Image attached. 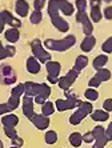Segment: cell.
<instances>
[{"label": "cell", "mask_w": 112, "mask_h": 148, "mask_svg": "<svg viewBox=\"0 0 112 148\" xmlns=\"http://www.w3.org/2000/svg\"><path fill=\"white\" fill-rule=\"evenodd\" d=\"M48 14L51 16L52 24L58 28L59 31H61V32L68 31V28H69L68 23L59 16V0H49V4H48Z\"/></svg>", "instance_id": "6da1fadb"}, {"label": "cell", "mask_w": 112, "mask_h": 148, "mask_svg": "<svg viewBox=\"0 0 112 148\" xmlns=\"http://www.w3.org/2000/svg\"><path fill=\"white\" fill-rule=\"evenodd\" d=\"M24 93L25 96H43L47 99L51 93V88L47 84H37V83H34V82H27L24 83Z\"/></svg>", "instance_id": "7a4b0ae2"}, {"label": "cell", "mask_w": 112, "mask_h": 148, "mask_svg": "<svg viewBox=\"0 0 112 148\" xmlns=\"http://www.w3.org/2000/svg\"><path fill=\"white\" fill-rule=\"evenodd\" d=\"M75 41H76V38L74 35H69L67 38H64L63 40H52V39H47L44 41V47H47L48 49H52V51H67L75 45Z\"/></svg>", "instance_id": "3957f363"}, {"label": "cell", "mask_w": 112, "mask_h": 148, "mask_svg": "<svg viewBox=\"0 0 112 148\" xmlns=\"http://www.w3.org/2000/svg\"><path fill=\"white\" fill-rule=\"evenodd\" d=\"M80 104H82V101L75 96V95L67 92V99H65V100H61V99L56 100L55 106H56V108H58L59 111H61V112H63V111L72 110V108H75V107H79Z\"/></svg>", "instance_id": "277c9868"}, {"label": "cell", "mask_w": 112, "mask_h": 148, "mask_svg": "<svg viewBox=\"0 0 112 148\" xmlns=\"http://www.w3.org/2000/svg\"><path fill=\"white\" fill-rule=\"evenodd\" d=\"M32 52H34V58H36L37 60L40 63H47L51 60V55H49V52H47L44 48H43V45H41L40 40H34L32 41Z\"/></svg>", "instance_id": "5b68a950"}, {"label": "cell", "mask_w": 112, "mask_h": 148, "mask_svg": "<svg viewBox=\"0 0 112 148\" xmlns=\"http://www.w3.org/2000/svg\"><path fill=\"white\" fill-rule=\"evenodd\" d=\"M45 68L48 71V82L51 84H55L58 83L59 80V73H60V69H61V66L59 64L58 62H47L45 64Z\"/></svg>", "instance_id": "8992f818"}, {"label": "cell", "mask_w": 112, "mask_h": 148, "mask_svg": "<svg viewBox=\"0 0 112 148\" xmlns=\"http://www.w3.org/2000/svg\"><path fill=\"white\" fill-rule=\"evenodd\" d=\"M92 134H93V138H95V145L92 148H104L105 144H107V141H108V139L105 136L104 128H103L102 125H96V127L93 128Z\"/></svg>", "instance_id": "52a82bcc"}, {"label": "cell", "mask_w": 112, "mask_h": 148, "mask_svg": "<svg viewBox=\"0 0 112 148\" xmlns=\"http://www.w3.org/2000/svg\"><path fill=\"white\" fill-rule=\"evenodd\" d=\"M0 80L4 83V84H14L16 82V76H15V72L11 66H4L0 67Z\"/></svg>", "instance_id": "ba28073f"}, {"label": "cell", "mask_w": 112, "mask_h": 148, "mask_svg": "<svg viewBox=\"0 0 112 148\" xmlns=\"http://www.w3.org/2000/svg\"><path fill=\"white\" fill-rule=\"evenodd\" d=\"M78 71L76 69L72 68L69 72L67 73L65 76H63V77H60V79L58 80V84L60 88H63V90H68L69 87H71V84H74V82L76 80V77H78Z\"/></svg>", "instance_id": "9c48e42d"}, {"label": "cell", "mask_w": 112, "mask_h": 148, "mask_svg": "<svg viewBox=\"0 0 112 148\" xmlns=\"http://www.w3.org/2000/svg\"><path fill=\"white\" fill-rule=\"evenodd\" d=\"M76 20L83 24V32H84L87 36L92 35L93 27H92V23L89 21L88 16H87V14H85V11H79L78 15H76Z\"/></svg>", "instance_id": "30bf717a"}, {"label": "cell", "mask_w": 112, "mask_h": 148, "mask_svg": "<svg viewBox=\"0 0 112 148\" xmlns=\"http://www.w3.org/2000/svg\"><path fill=\"white\" fill-rule=\"evenodd\" d=\"M31 121L36 125L37 130H45L49 125V117L44 115H35L31 117Z\"/></svg>", "instance_id": "8fae6325"}, {"label": "cell", "mask_w": 112, "mask_h": 148, "mask_svg": "<svg viewBox=\"0 0 112 148\" xmlns=\"http://www.w3.org/2000/svg\"><path fill=\"white\" fill-rule=\"evenodd\" d=\"M23 114L31 119L34 116V100L30 96H24L23 97Z\"/></svg>", "instance_id": "7c38bea8"}, {"label": "cell", "mask_w": 112, "mask_h": 148, "mask_svg": "<svg viewBox=\"0 0 112 148\" xmlns=\"http://www.w3.org/2000/svg\"><path fill=\"white\" fill-rule=\"evenodd\" d=\"M1 17H3L4 24L12 25V28H19L21 25V21L17 20V19H15V17L8 12V11H3V12H1Z\"/></svg>", "instance_id": "4fadbf2b"}, {"label": "cell", "mask_w": 112, "mask_h": 148, "mask_svg": "<svg viewBox=\"0 0 112 148\" xmlns=\"http://www.w3.org/2000/svg\"><path fill=\"white\" fill-rule=\"evenodd\" d=\"M40 62L37 60L36 58H28L27 59V69L30 73H37L39 71H40Z\"/></svg>", "instance_id": "5bb4252c"}, {"label": "cell", "mask_w": 112, "mask_h": 148, "mask_svg": "<svg viewBox=\"0 0 112 148\" xmlns=\"http://www.w3.org/2000/svg\"><path fill=\"white\" fill-rule=\"evenodd\" d=\"M16 12L19 16L24 17L28 15V11H30V4L25 1V0H17L16 1Z\"/></svg>", "instance_id": "9a60e30c"}, {"label": "cell", "mask_w": 112, "mask_h": 148, "mask_svg": "<svg viewBox=\"0 0 112 148\" xmlns=\"http://www.w3.org/2000/svg\"><path fill=\"white\" fill-rule=\"evenodd\" d=\"M95 44H96V39L93 38L92 35H89V36H87V38L82 41L80 48H82V51H84V52H89L93 47H95Z\"/></svg>", "instance_id": "2e32d148"}, {"label": "cell", "mask_w": 112, "mask_h": 148, "mask_svg": "<svg viewBox=\"0 0 112 148\" xmlns=\"http://www.w3.org/2000/svg\"><path fill=\"white\" fill-rule=\"evenodd\" d=\"M1 123L4 124V127H15L19 123V117L14 114H7L1 117Z\"/></svg>", "instance_id": "e0dca14e"}, {"label": "cell", "mask_w": 112, "mask_h": 148, "mask_svg": "<svg viewBox=\"0 0 112 148\" xmlns=\"http://www.w3.org/2000/svg\"><path fill=\"white\" fill-rule=\"evenodd\" d=\"M59 11H61L67 16H71L74 14V5L68 3L67 0H59Z\"/></svg>", "instance_id": "ac0fdd59"}, {"label": "cell", "mask_w": 112, "mask_h": 148, "mask_svg": "<svg viewBox=\"0 0 112 148\" xmlns=\"http://www.w3.org/2000/svg\"><path fill=\"white\" fill-rule=\"evenodd\" d=\"M4 35H5V39H7L10 43H16V41L19 40V38H20V32H19L17 28H10V29L5 31Z\"/></svg>", "instance_id": "d6986e66"}, {"label": "cell", "mask_w": 112, "mask_h": 148, "mask_svg": "<svg viewBox=\"0 0 112 148\" xmlns=\"http://www.w3.org/2000/svg\"><path fill=\"white\" fill-rule=\"evenodd\" d=\"M108 112L104 110H96V111H92V119L95 121H105L108 120Z\"/></svg>", "instance_id": "ffe728a7"}, {"label": "cell", "mask_w": 112, "mask_h": 148, "mask_svg": "<svg viewBox=\"0 0 112 148\" xmlns=\"http://www.w3.org/2000/svg\"><path fill=\"white\" fill-rule=\"evenodd\" d=\"M87 64H88V58L84 55H80L76 58V62H75V67L74 69H76V71H82V69H84L85 67H87Z\"/></svg>", "instance_id": "44dd1931"}, {"label": "cell", "mask_w": 112, "mask_h": 148, "mask_svg": "<svg viewBox=\"0 0 112 148\" xmlns=\"http://www.w3.org/2000/svg\"><path fill=\"white\" fill-rule=\"evenodd\" d=\"M108 62V56L107 55H99L93 59V68L96 69H102L104 68V66Z\"/></svg>", "instance_id": "7402d4cb"}, {"label": "cell", "mask_w": 112, "mask_h": 148, "mask_svg": "<svg viewBox=\"0 0 112 148\" xmlns=\"http://www.w3.org/2000/svg\"><path fill=\"white\" fill-rule=\"evenodd\" d=\"M85 116H87V115H85L84 112H83V111L79 108V110L76 111V112H75V114L72 115L71 117H69V123L74 124V125H78V124L80 123V121H82Z\"/></svg>", "instance_id": "603a6c76"}, {"label": "cell", "mask_w": 112, "mask_h": 148, "mask_svg": "<svg viewBox=\"0 0 112 148\" xmlns=\"http://www.w3.org/2000/svg\"><path fill=\"white\" fill-rule=\"evenodd\" d=\"M69 143H71L74 147H80L83 143V135L79 134V132H74V134L69 135Z\"/></svg>", "instance_id": "cb8c5ba5"}, {"label": "cell", "mask_w": 112, "mask_h": 148, "mask_svg": "<svg viewBox=\"0 0 112 148\" xmlns=\"http://www.w3.org/2000/svg\"><path fill=\"white\" fill-rule=\"evenodd\" d=\"M95 77H96V79H98L100 83L107 82V80L111 79V72H109L108 69H105V68L98 69V73L95 75Z\"/></svg>", "instance_id": "d4e9b609"}, {"label": "cell", "mask_w": 112, "mask_h": 148, "mask_svg": "<svg viewBox=\"0 0 112 148\" xmlns=\"http://www.w3.org/2000/svg\"><path fill=\"white\" fill-rule=\"evenodd\" d=\"M55 112V104L51 103V101H45L43 104V107H41V114L44 115V116H49Z\"/></svg>", "instance_id": "484cf974"}, {"label": "cell", "mask_w": 112, "mask_h": 148, "mask_svg": "<svg viewBox=\"0 0 112 148\" xmlns=\"http://www.w3.org/2000/svg\"><path fill=\"white\" fill-rule=\"evenodd\" d=\"M19 103H20V96L19 95H15V93H11L10 96V100H8V107H10V110H15V108H17V106H19Z\"/></svg>", "instance_id": "4316f807"}, {"label": "cell", "mask_w": 112, "mask_h": 148, "mask_svg": "<svg viewBox=\"0 0 112 148\" xmlns=\"http://www.w3.org/2000/svg\"><path fill=\"white\" fill-rule=\"evenodd\" d=\"M102 11H100V8L99 7H92L91 8V19L92 21H95V23H99V21L102 20Z\"/></svg>", "instance_id": "83f0119b"}, {"label": "cell", "mask_w": 112, "mask_h": 148, "mask_svg": "<svg viewBox=\"0 0 112 148\" xmlns=\"http://www.w3.org/2000/svg\"><path fill=\"white\" fill-rule=\"evenodd\" d=\"M58 141V134L55 131H48L45 134V143L47 144H55Z\"/></svg>", "instance_id": "f1b7e54d"}, {"label": "cell", "mask_w": 112, "mask_h": 148, "mask_svg": "<svg viewBox=\"0 0 112 148\" xmlns=\"http://www.w3.org/2000/svg\"><path fill=\"white\" fill-rule=\"evenodd\" d=\"M30 19H31V23H32V24H39L41 21V19H43V15H41L40 11H34V12L31 14Z\"/></svg>", "instance_id": "f546056e"}, {"label": "cell", "mask_w": 112, "mask_h": 148, "mask_svg": "<svg viewBox=\"0 0 112 148\" xmlns=\"http://www.w3.org/2000/svg\"><path fill=\"white\" fill-rule=\"evenodd\" d=\"M84 96L87 97L88 100L93 101V100H96L99 97V93H98V91H96L95 88H88V90L84 92Z\"/></svg>", "instance_id": "4dcf8cb0"}, {"label": "cell", "mask_w": 112, "mask_h": 148, "mask_svg": "<svg viewBox=\"0 0 112 148\" xmlns=\"http://www.w3.org/2000/svg\"><path fill=\"white\" fill-rule=\"evenodd\" d=\"M102 49H103V52H105V53H111L112 52V38H108L104 43H103Z\"/></svg>", "instance_id": "1f68e13d"}, {"label": "cell", "mask_w": 112, "mask_h": 148, "mask_svg": "<svg viewBox=\"0 0 112 148\" xmlns=\"http://www.w3.org/2000/svg\"><path fill=\"white\" fill-rule=\"evenodd\" d=\"M4 132L7 135L8 138H11V140H14V139L17 138V134L15 131V127H4Z\"/></svg>", "instance_id": "d6a6232c"}, {"label": "cell", "mask_w": 112, "mask_h": 148, "mask_svg": "<svg viewBox=\"0 0 112 148\" xmlns=\"http://www.w3.org/2000/svg\"><path fill=\"white\" fill-rule=\"evenodd\" d=\"M79 108H80V110H82L85 115L92 114V104L91 103H83V101H82V104L79 106Z\"/></svg>", "instance_id": "836d02e7"}, {"label": "cell", "mask_w": 112, "mask_h": 148, "mask_svg": "<svg viewBox=\"0 0 112 148\" xmlns=\"http://www.w3.org/2000/svg\"><path fill=\"white\" fill-rule=\"evenodd\" d=\"M103 110L107 111V112H111L112 111V99L104 100V103H103Z\"/></svg>", "instance_id": "e575fe53"}, {"label": "cell", "mask_w": 112, "mask_h": 148, "mask_svg": "<svg viewBox=\"0 0 112 148\" xmlns=\"http://www.w3.org/2000/svg\"><path fill=\"white\" fill-rule=\"evenodd\" d=\"M93 140H95V138H93L92 132H87V134L83 135V141H85V143H92Z\"/></svg>", "instance_id": "d590c367"}, {"label": "cell", "mask_w": 112, "mask_h": 148, "mask_svg": "<svg viewBox=\"0 0 112 148\" xmlns=\"http://www.w3.org/2000/svg\"><path fill=\"white\" fill-rule=\"evenodd\" d=\"M44 4H45V0H35L34 1L35 11H40L41 8L44 7Z\"/></svg>", "instance_id": "8d00e7d4"}, {"label": "cell", "mask_w": 112, "mask_h": 148, "mask_svg": "<svg viewBox=\"0 0 112 148\" xmlns=\"http://www.w3.org/2000/svg\"><path fill=\"white\" fill-rule=\"evenodd\" d=\"M76 7H78L79 11H85L87 1H85V0H76Z\"/></svg>", "instance_id": "74e56055"}, {"label": "cell", "mask_w": 112, "mask_h": 148, "mask_svg": "<svg viewBox=\"0 0 112 148\" xmlns=\"http://www.w3.org/2000/svg\"><path fill=\"white\" fill-rule=\"evenodd\" d=\"M10 107H8V104H0V115H7L10 112Z\"/></svg>", "instance_id": "f35d334b"}, {"label": "cell", "mask_w": 112, "mask_h": 148, "mask_svg": "<svg viewBox=\"0 0 112 148\" xmlns=\"http://www.w3.org/2000/svg\"><path fill=\"white\" fill-rule=\"evenodd\" d=\"M103 15H104L105 19L112 20V7H107V8H105L104 12H103Z\"/></svg>", "instance_id": "ab89813d"}, {"label": "cell", "mask_w": 112, "mask_h": 148, "mask_svg": "<svg viewBox=\"0 0 112 148\" xmlns=\"http://www.w3.org/2000/svg\"><path fill=\"white\" fill-rule=\"evenodd\" d=\"M7 56H8L7 49H5V47H3L1 41H0V59H4V58H7Z\"/></svg>", "instance_id": "60d3db41"}, {"label": "cell", "mask_w": 112, "mask_h": 148, "mask_svg": "<svg viewBox=\"0 0 112 148\" xmlns=\"http://www.w3.org/2000/svg\"><path fill=\"white\" fill-rule=\"evenodd\" d=\"M105 136H107V139H108V140H112V121L109 123L108 128L105 130Z\"/></svg>", "instance_id": "b9f144b4"}, {"label": "cell", "mask_w": 112, "mask_h": 148, "mask_svg": "<svg viewBox=\"0 0 112 148\" xmlns=\"http://www.w3.org/2000/svg\"><path fill=\"white\" fill-rule=\"evenodd\" d=\"M12 141H14V145H15V147H19V148H20L21 145H23V139H20L19 136H17L16 139H14Z\"/></svg>", "instance_id": "7bdbcfd3"}, {"label": "cell", "mask_w": 112, "mask_h": 148, "mask_svg": "<svg viewBox=\"0 0 112 148\" xmlns=\"http://www.w3.org/2000/svg\"><path fill=\"white\" fill-rule=\"evenodd\" d=\"M5 49H7L8 56H14V55H15V48H14V47H11V45H7V47H5Z\"/></svg>", "instance_id": "ee69618b"}, {"label": "cell", "mask_w": 112, "mask_h": 148, "mask_svg": "<svg viewBox=\"0 0 112 148\" xmlns=\"http://www.w3.org/2000/svg\"><path fill=\"white\" fill-rule=\"evenodd\" d=\"M102 3V0H91V8L92 7H99Z\"/></svg>", "instance_id": "f6af8a7d"}, {"label": "cell", "mask_w": 112, "mask_h": 148, "mask_svg": "<svg viewBox=\"0 0 112 148\" xmlns=\"http://www.w3.org/2000/svg\"><path fill=\"white\" fill-rule=\"evenodd\" d=\"M4 29V23H0V32Z\"/></svg>", "instance_id": "bcb514c9"}, {"label": "cell", "mask_w": 112, "mask_h": 148, "mask_svg": "<svg viewBox=\"0 0 112 148\" xmlns=\"http://www.w3.org/2000/svg\"><path fill=\"white\" fill-rule=\"evenodd\" d=\"M0 148H3V141L0 140Z\"/></svg>", "instance_id": "7dc6e473"}, {"label": "cell", "mask_w": 112, "mask_h": 148, "mask_svg": "<svg viewBox=\"0 0 112 148\" xmlns=\"http://www.w3.org/2000/svg\"><path fill=\"white\" fill-rule=\"evenodd\" d=\"M105 1H107V3H109V1H111V0H105Z\"/></svg>", "instance_id": "c3c4849f"}, {"label": "cell", "mask_w": 112, "mask_h": 148, "mask_svg": "<svg viewBox=\"0 0 112 148\" xmlns=\"http://www.w3.org/2000/svg\"><path fill=\"white\" fill-rule=\"evenodd\" d=\"M11 148H19V147H15V145H14V147H11Z\"/></svg>", "instance_id": "681fc988"}]
</instances>
